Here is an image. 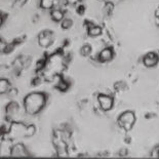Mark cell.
I'll return each instance as SVG.
<instances>
[{"mask_svg":"<svg viewBox=\"0 0 159 159\" xmlns=\"http://www.w3.org/2000/svg\"><path fill=\"white\" fill-rule=\"evenodd\" d=\"M46 96L42 93H32L25 97L24 108L27 114L36 115L45 106Z\"/></svg>","mask_w":159,"mask_h":159,"instance_id":"cell-1","label":"cell"},{"mask_svg":"<svg viewBox=\"0 0 159 159\" xmlns=\"http://www.w3.org/2000/svg\"><path fill=\"white\" fill-rule=\"evenodd\" d=\"M36 132L35 125H25L21 122H12L10 125V128L8 130V135L9 138L12 139H19V138H30V136H34Z\"/></svg>","mask_w":159,"mask_h":159,"instance_id":"cell-2","label":"cell"},{"mask_svg":"<svg viewBox=\"0 0 159 159\" xmlns=\"http://www.w3.org/2000/svg\"><path fill=\"white\" fill-rule=\"evenodd\" d=\"M136 122V115L132 111H126V112L122 113L118 118L119 125L124 128L126 132L130 130Z\"/></svg>","mask_w":159,"mask_h":159,"instance_id":"cell-3","label":"cell"},{"mask_svg":"<svg viewBox=\"0 0 159 159\" xmlns=\"http://www.w3.org/2000/svg\"><path fill=\"white\" fill-rule=\"evenodd\" d=\"M54 42V35L51 31H42L38 35V43L41 47L47 48Z\"/></svg>","mask_w":159,"mask_h":159,"instance_id":"cell-4","label":"cell"},{"mask_svg":"<svg viewBox=\"0 0 159 159\" xmlns=\"http://www.w3.org/2000/svg\"><path fill=\"white\" fill-rule=\"evenodd\" d=\"M97 101H99L100 107L103 111H109L113 107V97L107 96V94H99Z\"/></svg>","mask_w":159,"mask_h":159,"instance_id":"cell-5","label":"cell"},{"mask_svg":"<svg viewBox=\"0 0 159 159\" xmlns=\"http://www.w3.org/2000/svg\"><path fill=\"white\" fill-rule=\"evenodd\" d=\"M10 154L15 157H26L29 156V152L26 150V148L23 144H16L10 149Z\"/></svg>","mask_w":159,"mask_h":159,"instance_id":"cell-6","label":"cell"},{"mask_svg":"<svg viewBox=\"0 0 159 159\" xmlns=\"http://www.w3.org/2000/svg\"><path fill=\"white\" fill-rule=\"evenodd\" d=\"M5 112H6V115H7V118L9 119H12L15 118L16 116L19 115V106L18 103L16 102H12L9 103L7 106H6V109H5Z\"/></svg>","mask_w":159,"mask_h":159,"instance_id":"cell-7","label":"cell"},{"mask_svg":"<svg viewBox=\"0 0 159 159\" xmlns=\"http://www.w3.org/2000/svg\"><path fill=\"white\" fill-rule=\"evenodd\" d=\"M158 61H159V58L155 52H149V54H147L143 58L144 65L148 67V68L156 66L158 64Z\"/></svg>","mask_w":159,"mask_h":159,"instance_id":"cell-8","label":"cell"},{"mask_svg":"<svg viewBox=\"0 0 159 159\" xmlns=\"http://www.w3.org/2000/svg\"><path fill=\"white\" fill-rule=\"evenodd\" d=\"M55 149H57L58 156H61V157H66V156L68 155L67 145L65 144V142L62 141L61 139L55 138Z\"/></svg>","mask_w":159,"mask_h":159,"instance_id":"cell-9","label":"cell"},{"mask_svg":"<svg viewBox=\"0 0 159 159\" xmlns=\"http://www.w3.org/2000/svg\"><path fill=\"white\" fill-rule=\"evenodd\" d=\"M113 57V51L111 48H105L100 52L99 55V58H100V61L101 62H108L110 61L111 58Z\"/></svg>","mask_w":159,"mask_h":159,"instance_id":"cell-10","label":"cell"},{"mask_svg":"<svg viewBox=\"0 0 159 159\" xmlns=\"http://www.w3.org/2000/svg\"><path fill=\"white\" fill-rule=\"evenodd\" d=\"M58 3V0H41L40 7L43 9H51Z\"/></svg>","mask_w":159,"mask_h":159,"instance_id":"cell-11","label":"cell"},{"mask_svg":"<svg viewBox=\"0 0 159 159\" xmlns=\"http://www.w3.org/2000/svg\"><path fill=\"white\" fill-rule=\"evenodd\" d=\"M102 34V29L97 26H91L88 28V35L91 36V37H97V36Z\"/></svg>","mask_w":159,"mask_h":159,"instance_id":"cell-12","label":"cell"},{"mask_svg":"<svg viewBox=\"0 0 159 159\" xmlns=\"http://www.w3.org/2000/svg\"><path fill=\"white\" fill-rule=\"evenodd\" d=\"M51 16L52 21H55V22H61L64 19V13L61 12V10H58V9L52 10L51 13Z\"/></svg>","mask_w":159,"mask_h":159,"instance_id":"cell-13","label":"cell"},{"mask_svg":"<svg viewBox=\"0 0 159 159\" xmlns=\"http://www.w3.org/2000/svg\"><path fill=\"white\" fill-rule=\"evenodd\" d=\"M9 87H10V84L6 79L0 80V94H3L5 93H7V91L9 90Z\"/></svg>","mask_w":159,"mask_h":159,"instance_id":"cell-14","label":"cell"},{"mask_svg":"<svg viewBox=\"0 0 159 159\" xmlns=\"http://www.w3.org/2000/svg\"><path fill=\"white\" fill-rule=\"evenodd\" d=\"M90 52H91V46L89 44H84L81 47V49H80V54L83 57H87V55H90Z\"/></svg>","mask_w":159,"mask_h":159,"instance_id":"cell-15","label":"cell"},{"mask_svg":"<svg viewBox=\"0 0 159 159\" xmlns=\"http://www.w3.org/2000/svg\"><path fill=\"white\" fill-rule=\"evenodd\" d=\"M72 25H73V21L70 19H64L62 22V25H61V27L63 28V29H69V28L72 27Z\"/></svg>","mask_w":159,"mask_h":159,"instance_id":"cell-16","label":"cell"},{"mask_svg":"<svg viewBox=\"0 0 159 159\" xmlns=\"http://www.w3.org/2000/svg\"><path fill=\"white\" fill-rule=\"evenodd\" d=\"M57 87H58V89H60V90L66 91L67 89H68V87H69V84H68V83H67L66 81H63V80H61V81H58Z\"/></svg>","mask_w":159,"mask_h":159,"instance_id":"cell-17","label":"cell"},{"mask_svg":"<svg viewBox=\"0 0 159 159\" xmlns=\"http://www.w3.org/2000/svg\"><path fill=\"white\" fill-rule=\"evenodd\" d=\"M113 8H114V4L111 3V2H107V3L105 4V7H104V10L106 13H108V15H110L111 12H113Z\"/></svg>","mask_w":159,"mask_h":159,"instance_id":"cell-18","label":"cell"},{"mask_svg":"<svg viewBox=\"0 0 159 159\" xmlns=\"http://www.w3.org/2000/svg\"><path fill=\"white\" fill-rule=\"evenodd\" d=\"M13 47H15V43H12V44H8L4 47V54H9L10 51H13Z\"/></svg>","mask_w":159,"mask_h":159,"instance_id":"cell-19","label":"cell"},{"mask_svg":"<svg viewBox=\"0 0 159 159\" xmlns=\"http://www.w3.org/2000/svg\"><path fill=\"white\" fill-rule=\"evenodd\" d=\"M76 12H77L78 15H83V13H84V12H85V7L83 6V5H80V6L77 7Z\"/></svg>","mask_w":159,"mask_h":159,"instance_id":"cell-20","label":"cell"},{"mask_svg":"<svg viewBox=\"0 0 159 159\" xmlns=\"http://www.w3.org/2000/svg\"><path fill=\"white\" fill-rule=\"evenodd\" d=\"M27 0H16V5L18 6H23V5L26 3Z\"/></svg>","mask_w":159,"mask_h":159,"instance_id":"cell-21","label":"cell"},{"mask_svg":"<svg viewBox=\"0 0 159 159\" xmlns=\"http://www.w3.org/2000/svg\"><path fill=\"white\" fill-rule=\"evenodd\" d=\"M43 66H45V62H44L43 60L39 61V62L37 63V69H42Z\"/></svg>","mask_w":159,"mask_h":159,"instance_id":"cell-22","label":"cell"},{"mask_svg":"<svg viewBox=\"0 0 159 159\" xmlns=\"http://www.w3.org/2000/svg\"><path fill=\"white\" fill-rule=\"evenodd\" d=\"M78 1H79V0H67V2H68L69 4H75L77 3Z\"/></svg>","mask_w":159,"mask_h":159,"instance_id":"cell-23","label":"cell"},{"mask_svg":"<svg viewBox=\"0 0 159 159\" xmlns=\"http://www.w3.org/2000/svg\"><path fill=\"white\" fill-rule=\"evenodd\" d=\"M155 23L157 26H159V16H155Z\"/></svg>","mask_w":159,"mask_h":159,"instance_id":"cell-24","label":"cell"},{"mask_svg":"<svg viewBox=\"0 0 159 159\" xmlns=\"http://www.w3.org/2000/svg\"><path fill=\"white\" fill-rule=\"evenodd\" d=\"M158 157H159V152H158Z\"/></svg>","mask_w":159,"mask_h":159,"instance_id":"cell-25","label":"cell"}]
</instances>
